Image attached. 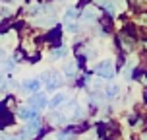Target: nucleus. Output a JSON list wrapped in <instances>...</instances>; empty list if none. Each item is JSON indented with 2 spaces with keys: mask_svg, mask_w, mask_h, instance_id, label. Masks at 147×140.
<instances>
[{
  "mask_svg": "<svg viewBox=\"0 0 147 140\" xmlns=\"http://www.w3.org/2000/svg\"><path fill=\"white\" fill-rule=\"evenodd\" d=\"M97 74L103 76V78H107V80H110V78L114 76V68H112V64H110V60L101 62V64L97 66Z\"/></svg>",
  "mask_w": 147,
  "mask_h": 140,
  "instance_id": "obj_1",
  "label": "nucleus"
},
{
  "mask_svg": "<svg viewBox=\"0 0 147 140\" xmlns=\"http://www.w3.org/2000/svg\"><path fill=\"white\" fill-rule=\"evenodd\" d=\"M29 103L33 105V109H43L45 105H47V97H45V94L35 92V94L29 97Z\"/></svg>",
  "mask_w": 147,
  "mask_h": 140,
  "instance_id": "obj_2",
  "label": "nucleus"
},
{
  "mask_svg": "<svg viewBox=\"0 0 147 140\" xmlns=\"http://www.w3.org/2000/svg\"><path fill=\"white\" fill-rule=\"evenodd\" d=\"M20 117L25 119V121H31V119L37 117V111H33L31 107H22V111H20Z\"/></svg>",
  "mask_w": 147,
  "mask_h": 140,
  "instance_id": "obj_3",
  "label": "nucleus"
},
{
  "mask_svg": "<svg viewBox=\"0 0 147 140\" xmlns=\"http://www.w3.org/2000/svg\"><path fill=\"white\" fill-rule=\"evenodd\" d=\"M39 86H41V82H39V80H27V82H23V88L29 89V92H37Z\"/></svg>",
  "mask_w": 147,
  "mask_h": 140,
  "instance_id": "obj_4",
  "label": "nucleus"
},
{
  "mask_svg": "<svg viewBox=\"0 0 147 140\" xmlns=\"http://www.w3.org/2000/svg\"><path fill=\"white\" fill-rule=\"evenodd\" d=\"M64 99H66V94H58V96H54V97H52V101H51V107H58Z\"/></svg>",
  "mask_w": 147,
  "mask_h": 140,
  "instance_id": "obj_5",
  "label": "nucleus"
},
{
  "mask_svg": "<svg viewBox=\"0 0 147 140\" xmlns=\"http://www.w3.org/2000/svg\"><path fill=\"white\" fill-rule=\"evenodd\" d=\"M118 94V86H114V84H112V86H109V89H107V96L109 97H114Z\"/></svg>",
  "mask_w": 147,
  "mask_h": 140,
  "instance_id": "obj_6",
  "label": "nucleus"
},
{
  "mask_svg": "<svg viewBox=\"0 0 147 140\" xmlns=\"http://www.w3.org/2000/svg\"><path fill=\"white\" fill-rule=\"evenodd\" d=\"M66 49H58V51H54L52 53V57H54V59H60V57H64V55H66Z\"/></svg>",
  "mask_w": 147,
  "mask_h": 140,
  "instance_id": "obj_7",
  "label": "nucleus"
},
{
  "mask_svg": "<svg viewBox=\"0 0 147 140\" xmlns=\"http://www.w3.org/2000/svg\"><path fill=\"white\" fill-rule=\"evenodd\" d=\"M74 18H76V12H74V10H68L66 12V20L70 22V20H74Z\"/></svg>",
  "mask_w": 147,
  "mask_h": 140,
  "instance_id": "obj_8",
  "label": "nucleus"
}]
</instances>
